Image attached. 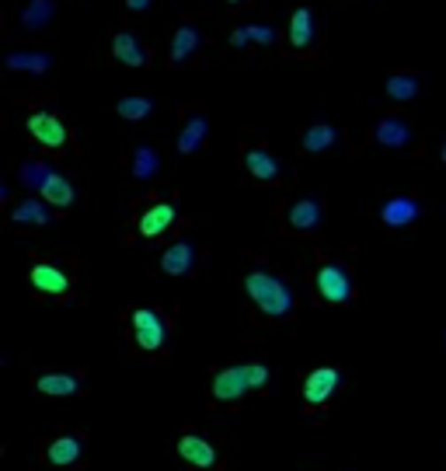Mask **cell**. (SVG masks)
Listing matches in <instances>:
<instances>
[{
    "label": "cell",
    "instance_id": "1",
    "mask_svg": "<svg viewBox=\"0 0 446 471\" xmlns=\"http://www.w3.org/2000/svg\"><path fill=\"white\" fill-rule=\"evenodd\" d=\"M241 287H244V294L248 300L255 304V311L262 314V318H289L293 314V290H289V283L286 280H279L273 273H265V269H251L244 280H241Z\"/></svg>",
    "mask_w": 446,
    "mask_h": 471
},
{
    "label": "cell",
    "instance_id": "2",
    "mask_svg": "<svg viewBox=\"0 0 446 471\" xmlns=\"http://www.w3.org/2000/svg\"><path fill=\"white\" fill-rule=\"evenodd\" d=\"M269 377H273V370H269L265 363H237V367H227V370H220V374L213 377L210 395H213L217 405H234V402H241L244 395L262 391V388L269 384Z\"/></svg>",
    "mask_w": 446,
    "mask_h": 471
},
{
    "label": "cell",
    "instance_id": "3",
    "mask_svg": "<svg viewBox=\"0 0 446 471\" xmlns=\"http://www.w3.org/2000/svg\"><path fill=\"white\" fill-rule=\"evenodd\" d=\"M167 336H171V318L165 311H154V307H140L129 314V346L136 353H161L167 346Z\"/></svg>",
    "mask_w": 446,
    "mask_h": 471
},
{
    "label": "cell",
    "instance_id": "4",
    "mask_svg": "<svg viewBox=\"0 0 446 471\" xmlns=\"http://www.w3.org/2000/svg\"><path fill=\"white\" fill-rule=\"evenodd\" d=\"M314 290L325 304H352L356 300V283H352V269L342 262H325L314 273Z\"/></svg>",
    "mask_w": 446,
    "mask_h": 471
},
{
    "label": "cell",
    "instance_id": "5",
    "mask_svg": "<svg viewBox=\"0 0 446 471\" xmlns=\"http://www.w3.org/2000/svg\"><path fill=\"white\" fill-rule=\"evenodd\" d=\"M338 388H342V370H338V367H318V370L304 374V381H300V398H304V405L321 409Z\"/></svg>",
    "mask_w": 446,
    "mask_h": 471
},
{
    "label": "cell",
    "instance_id": "6",
    "mask_svg": "<svg viewBox=\"0 0 446 471\" xmlns=\"http://www.w3.org/2000/svg\"><path fill=\"white\" fill-rule=\"evenodd\" d=\"M174 451H178V458H181L188 468H203V471L220 468V451H217V444L206 440V436H199V433H181L178 444H174Z\"/></svg>",
    "mask_w": 446,
    "mask_h": 471
},
{
    "label": "cell",
    "instance_id": "7",
    "mask_svg": "<svg viewBox=\"0 0 446 471\" xmlns=\"http://www.w3.org/2000/svg\"><path fill=\"white\" fill-rule=\"evenodd\" d=\"M325 220V206L321 199L314 196H304V199H293L286 210H282V224L293 231V235H314Z\"/></svg>",
    "mask_w": 446,
    "mask_h": 471
},
{
    "label": "cell",
    "instance_id": "8",
    "mask_svg": "<svg viewBox=\"0 0 446 471\" xmlns=\"http://www.w3.org/2000/svg\"><path fill=\"white\" fill-rule=\"evenodd\" d=\"M28 133L42 143V147H50V151H63L66 147V140H70V133H66V126H63V119L56 116V112H35V116H28Z\"/></svg>",
    "mask_w": 446,
    "mask_h": 471
},
{
    "label": "cell",
    "instance_id": "9",
    "mask_svg": "<svg viewBox=\"0 0 446 471\" xmlns=\"http://www.w3.org/2000/svg\"><path fill=\"white\" fill-rule=\"evenodd\" d=\"M70 273L56 262H35L32 266V287L35 294H46V297H66L70 294Z\"/></svg>",
    "mask_w": 446,
    "mask_h": 471
},
{
    "label": "cell",
    "instance_id": "10",
    "mask_svg": "<svg viewBox=\"0 0 446 471\" xmlns=\"http://www.w3.org/2000/svg\"><path fill=\"white\" fill-rule=\"evenodd\" d=\"M244 172L255 178V181H262V185H276L279 175H282V161H279L273 151H265V147H251V151H244Z\"/></svg>",
    "mask_w": 446,
    "mask_h": 471
},
{
    "label": "cell",
    "instance_id": "11",
    "mask_svg": "<svg viewBox=\"0 0 446 471\" xmlns=\"http://www.w3.org/2000/svg\"><path fill=\"white\" fill-rule=\"evenodd\" d=\"M206 133H210V119H206V112L199 105H192L185 112L181 133H178V154H196L206 143Z\"/></svg>",
    "mask_w": 446,
    "mask_h": 471
},
{
    "label": "cell",
    "instance_id": "12",
    "mask_svg": "<svg viewBox=\"0 0 446 471\" xmlns=\"http://www.w3.org/2000/svg\"><path fill=\"white\" fill-rule=\"evenodd\" d=\"M422 217V206H419V199H411V196H390L381 203V220H384V228H408V224H415Z\"/></svg>",
    "mask_w": 446,
    "mask_h": 471
},
{
    "label": "cell",
    "instance_id": "13",
    "mask_svg": "<svg viewBox=\"0 0 446 471\" xmlns=\"http://www.w3.org/2000/svg\"><path fill=\"white\" fill-rule=\"evenodd\" d=\"M81 454H84V436H77V433H63L46 444V465H53V468H73L81 461Z\"/></svg>",
    "mask_w": 446,
    "mask_h": 471
},
{
    "label": "cell",
    "instance_id": "14",
    "mask_svg": "<svg viewBox=\"0 0 446 471\" xmlns=\"http://www.w3.org/2000/svg\"><path fill=\"white\" fill-rule=\"evenodd\" d=\"M35 391L39 395H50V398H70V395H81L84 391V377L81 374H56L46 370L35 377Z\"/></svg>",
    "mask_w": 446,
    "mask_h": 471
},
{
    "label": "cell",
    "instance_id": "15",
    "mask_svg": "<svg viewBox=\"0 0 446 471\" xmlns=\"http://www.w3.org/2000/svg\"><path fill=\"white\" fill-rule=\"evenodd\" d=\"M196 262H199V251H196V244L185 241V237L174 241L165 255H161V269H165L167 276H188V273L196 269Z\"/></svg>",
    "mask_w": 446,
    "mask_h": 471
},
{
    "label": "cell",
    "instance_id": "16",
    "mask_svg": "<svg viewBox=\"0 0 446 471\" xmlns=\"http://www.w3.org/2000/svg\"><path fill=\"white\" fill-rule=\"evenodd\" d=\"M112 53L119 63H126V66H147L150 57H147V46L129 32V28H122V32H115V39H112Z\"/></svg>",
    "mask_w": 446,
    "mask_h": 471
},
{
    "label": "cell",
    "instance_id": "17",
    "mask_svg": "<svg viewBox=\"0 0 446 471\" xmlns=\"http://www.w3.org/2000/svg\"><path fill=\"white\" fill-rule=\"evenodd\" d=\"M314 35H318L314 14L307 7H296L293 18H289V46L293 50H311L314 46Z\"/></svg>",
    "mask_w": 446,
    "mask_h": 471
},
{
    "label": "cell",
    "instance_id": "18",
    "mask_svg": "<svg viewBox=\"0 0 446 471\" xmlns=\"http://www.w3.org/2000/svg\"><path fill=\"white\" fill-rule=\"evenodd\" d=\"M140 235L143 237H158L165 235L167 228L174 224V206L171 203H154V206H147L143 213H140Z\"/></svg>",
    "mask_w": 446,
    "mask_h": 471
},
{
    "label": "cell",
    "instance_id": "19",
    "mask_svg": "<svg viewBox=\"0 0 446 471\" xmlns=\"http://www.w3.org/2000/svg\"><path fill=\"white\" fill-rule=\"evenodd\" d=\"M53 220V213H50V206H42L39 199H25V203H18L14 210H11V224L14 228H46Z\"/></svg>",
    "mask_w": 446,
    "mask_h": 471
},
{
    "label": "cell",
    "instance_id": "20",
    "mask_svg": "<svg viewBox=\"0 0 446 471\" xmlns=\"http://www.w3.org/2000/svg\"><path fill=\"white\" fill-rule=\"evenodd\" d=\"M373 140L381 143V147H408L411 143V126L404 122V119H381L377 122V129H373Z\"/></svg>",
    "mask_w": 446,
    "mask_h": 471
},
{
    "label": "cell",
    "instance_id": "21",
    "mask_svg": "<svg viewBox=\"0 0 446 471\" xmlns=\"http://www.w3.org/2000/svg\"><path fill=\"white\" fill-rule=\"evenodd\" d=\"M158 172H161V154H158L150 143H140V147L129 154V175L140 178V181H150Z\"/></svg>",
    "mask_w": 446,
    "mask_h": 471
},
{
    "label": "cell",
    "instance_id": "22",
    "mask_svg": "<svg viewBox=\"0 0 446 471\" xmlns=\"http://www.w3.org/2000/svg\"><path fill=\"white\" fill-rule=\"evenodd\" d=\"M42 199H46L50 206H56V210H66V206H73V199H77V189H73V181H70L66 175L53 172V175H50V181L42 185Z\"/></svg>",
    "mask_w": 446,
    "mask_h": 471
},
{
    "label": "cell",
    "instance_id": "23",
    "mask_svg": "<svg viewBox=\"0 0 446 471\" xmlns=\"http://www.w3.org/2000/svg\"><path fill=\"white\" fill-rule=\"evenodd\" d=\"M338 136H342V133L334 129L332 122H314V126L304 133L300 143H304L307 154H325V151H332L334 143H338Z\"/></svg>",
    "mask_w": 446,
    "mask_h": 471
},
{
    "label": "cell",
    "instance_id": "24",
    "mask_svg": "<svg viewBox=\"0 0 446 471\" xmlns=\"http://www.w3.org/2000/svg\"><path fill=\"white\" fill-rule=\"evenodd\" d=\"M53 175V165L46 158H28L21 168H18V181L28 189V192H42V185Z\"/></svg>",
    "mask_w": 446,
    "mask_h": 471
},
{
    "label": "cell",
    "instance_id": "25",
    "mask_svg": "<svg viewBox=\"0 0 446 471\" xmlns=\"http://www.w3.org/2000/svg\"><path fill=\"white\" fill-rule=\"evenodd\" d=\"M273 46L276 42V28H269V25H241L234 35H230V46L234 50H244V46Z\"/></svg>",
    "mask_w": 446,
    "mask_h": 471
},
{
    "label": "cell",
    "instance_id": "26",
    "mask_svg": "<svg viewBox=\"0 0 446 471\" xmlns=\"http://www.w3.org/2000/svg\"><path fill=\"white\" fill-rule=\"evenodd\" d=\"M199 42L203 39H199V28L196 25H178V32L171 39V63H185V59L199 50Z\"/></svg>",
    "mask_w": 446,
    "mask_h": 471
},
{
    "label": "cell",
    "instance_id": "27",
    "mask_svg": "<svg viewBox=\"0 0 446 471\" xmlns=\"http://www.w3.org/2000/svg\"><path fill=\"white\" fill-rule=\"evenodd\" d=\"M53 18H56L53 0H28V7L21 11V25H25L28 32H42Z\"/></svg>",
    "mask_w": 446,
    "mask_h": 471
},
{
    "label": "cell",
    "instance_id": "28",
    "mask_svg": "<svg viewBox=\"0 0 446 471\" xmlns=\"http://www.w3.org/2000/svg\"><path fill=\"white\" fill-rule=\"evenodd\" d=\"M7 70H28V73H46L53 66L50 53H7Z\"/></svg>",
    "mask_w": 446,
    "mask_h": 471
},
{
    "label": "cell",
    "instance_id": "29",
    "mask_svg": "<svg viewBox=\"0 0 446 471\" xmlns=\"http://www.w3.org/2000/svg\"><path fill=\"white\" fill-rule=\"evenodd\" d=\"M388 95L394 102H411V98L419 95V77H415V73H390Z\"/></svg>",
    "mask_w": 446,
    "mask_h": 471
},
{
    "label": "cell",
    "instance_id": "30",
    "mask_svg": "<svg viewBox=\"0 0 446 471\" xmlns=\"http://www.w3.org/2000/svg\"><path fill=\"white\" fill-rule=\"evenodd\" d=\"M115 112L122 119H129V122H140V119H147L154 112V102L150 98H119V105H115Z\"/></svg>",
    "mask_w": 446,
    "mask_h": 471
},
{
    "label": "cell",
    "instance_id": "31",
    "mask_svg": "<svg viewBox=\"0 0 446 471\" xmlns=\"http://www.w3.org/2000/svg\"><path fill=\"white\" fill-rule=\"evenodd\" d=\"M150 4H154V0H126V7H129V11H147Z\"/></svg>",
    "mask_w": 446,
    "mask_h": 471
},
{
    "label": "cell",
    "instance_id": "32",
    "mask_svg": "<svg viewBox=\"0 0 446 471\" xmlns=\"http://www.w3.org/2000/svg\"><path fill=\"white\" fill-rule=\"evenodd\" d=\"M440 161L446 165V140H443V147H440Z\"/></svg>",
    "mask_w": 446,
    "mask_h": 471
},
{
    "label": "cell",
    "instance_id": "33",
    "mask_svg": "<svg viewBox=\"0 0 446 471\" xmlns=\"http://www.w3.org/2000/svg\"><path fill=\"white\" fill-rule=\"evenodd\" d=\"M230 4H241V0H230Z\"/></svg>",
    "mask_w": 446,
    "mask_h": 471
},
{
    "label": "cell",
    "instance_id": "34",
    "mask_svg": "<svg viewBox=\"0 0 446 471\" xmlns=\"http://www.w3.org/2000/svg\"><path fill=\"white\" fill-rule=\"evenodd\" d=\"M443 339H446V332H443Z\"/></svg>",
    "mask_w": 446,
    "mask_h": 471
}]
</instances>
